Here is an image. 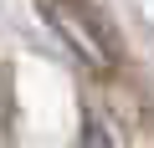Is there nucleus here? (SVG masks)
<instances>
[{"label": "nucleus", "mask_w": 154, "mask_h": 148, "mask_svg": "<svg viewBox=\"0 0 154 148\" xmlns=\"http://www.w3.org/2000/svg\"><path fill=\"white\" fill-rule=\"evenodd\" d=\"M46 21L62 31V41L82 56L88 66L98 71H113L118 66V46H113V31L103 26V16L88 5V0H41Z\"/></svg>", "instance_id": "1"}, {"label": "nucleus", "mask_w": 154, "mask_h": 148, "mask_svg": "<svg viewBox=\"0 0 154 148\" xmlns=\"http://www.w3.org/2000/svg\"><path fill=\"white\" fill-rule=\"evenodd\" d=\"M82 148H113V138H108V128H103L98 118H88V128H82Z\"/></svg>", "instance_id": "2"}]
</instances>
